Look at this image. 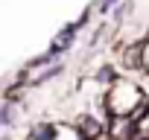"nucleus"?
Here are the masks:
<instances>
[{
	"label": "nucleus",
	"mask_w": 149,
	"mask_h": 140,
	"mask_svg": "<svg viewBox=\"0 0 149 140\" xmlns=\"http://www.w3.org/2000/svg\"><path fill=\"white\" fill-rule=\"evenodd\" d=\"M102 108H105V117H108V120H117V117H123V120H134V117L146 108L143 88H140L137 76L117 73V79L105 88Z\"/></svg>",
	"instance_id": "1"
},
{
	"label": "nucleus",
	"mask_w": 149,
	"mask_h": 140,
	"mask_svg": "<svg viewBox=\"0 0 149 140\" xmlns=\"http://www.w3.org/2000/svg\"><path fill=\"white\" fill-rule=\"evenodd\" d=\"M26 140H82V134L73 128V123H58V120H38L29 125Z\"/></svg>",
	"instance_id": "2"
},
{
	"label": "nucleus",
	"mask_w": 149,
	"mask_h": 140,
	"mask_svg": "<svg viewBox=\"0 0 149 140\" xmlns=\"http://www.w3.org/2000/svg\"><path fill=\"white\" fill-rule=\"evenodd\" d=\"M18 123V102H6L0 105V128H12Z\"/></svg>",
	"instance_id": "3"
},
{
	"label": "nucleus",
	"mask_w": 149,
	"mask_h": 140,
	"mask_svg": "<svg viewBox=\"0 0 149 140\" xmlns=\"http://www.w3.org/2000/svg\"><path fill=\"white\" fill-rule=\"evenodd\" d=\"M134 140H149V105L134 117Z\"/></svg>",
	"instance_id": "4"
},
{
	"label": "nucleus",
	"mask_w": 149,
	"mask_h": 140,
	"mask_svg": "<svg viewBox=\"0 0 149 140\" xmlns=\"http://www.w3.org/2000/svg\"><path fill=\"white\" fill-rule=\"evenodd\" d=\"M140 70L149 73V35L140 41Z\"/></svg>",
	"instance_id": "5"
},
{
	"label": "nucleus",
	"mask_w": 149,
	"mask_h": 140,
	"mask_svg": "<svg viewBox=\"0 0 149 140\" xmlns=\"http://www.w3.org/2000/svg\"><path fill=\"white\" fill-rule=\"evenodd\" d=\"M137 82H140V88H143V99H146V105H149V73H143V70H140Z\"/></svg>",
	"instance_id": "6"
},
{
	"label": "nucleus",
	"mask_w": 149,
	"mask_h": 140,
	"mask_svg": "<svg viewBox=\"0 0 149 140\" xmlns=\"http://www.w3.org/2000/svg\"><path fill=\"white\" fill-rule=\"evenodd\" d=\"M120 3V0H100V12H108V9H114Z\"/></svg>",
	"instance_id": "7"
}]
</instances>
